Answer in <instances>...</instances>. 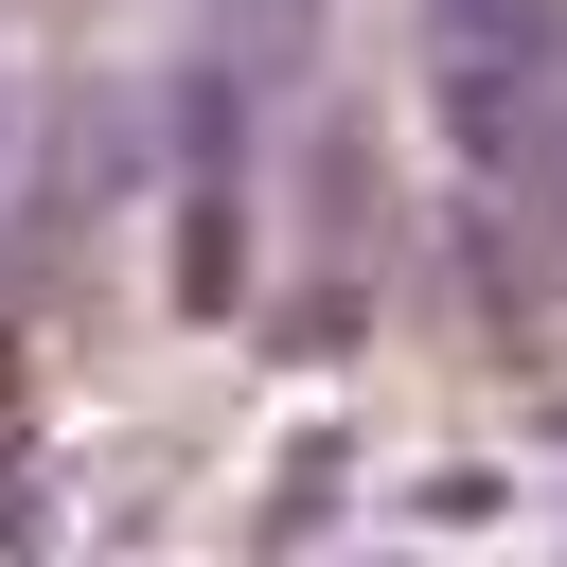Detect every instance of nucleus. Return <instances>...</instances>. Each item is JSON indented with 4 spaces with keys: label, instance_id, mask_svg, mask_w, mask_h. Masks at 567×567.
<instances>
[{
    "label": "nucleus",
    "instance_id": "f257e3e1",
    "mask_svg": "<svg viewBox=\"0 0 567 567\" xmlns=\"http://www.w3.org/2000/svg\"><path fill=\"white\" fill-rule=\"evenodd\" d=\"M532 71H549V0H443V106H461L478 159H514Z\"/></svg>",
    "mask_w": 567,
    "mask_h": 567
}]
</instances>
